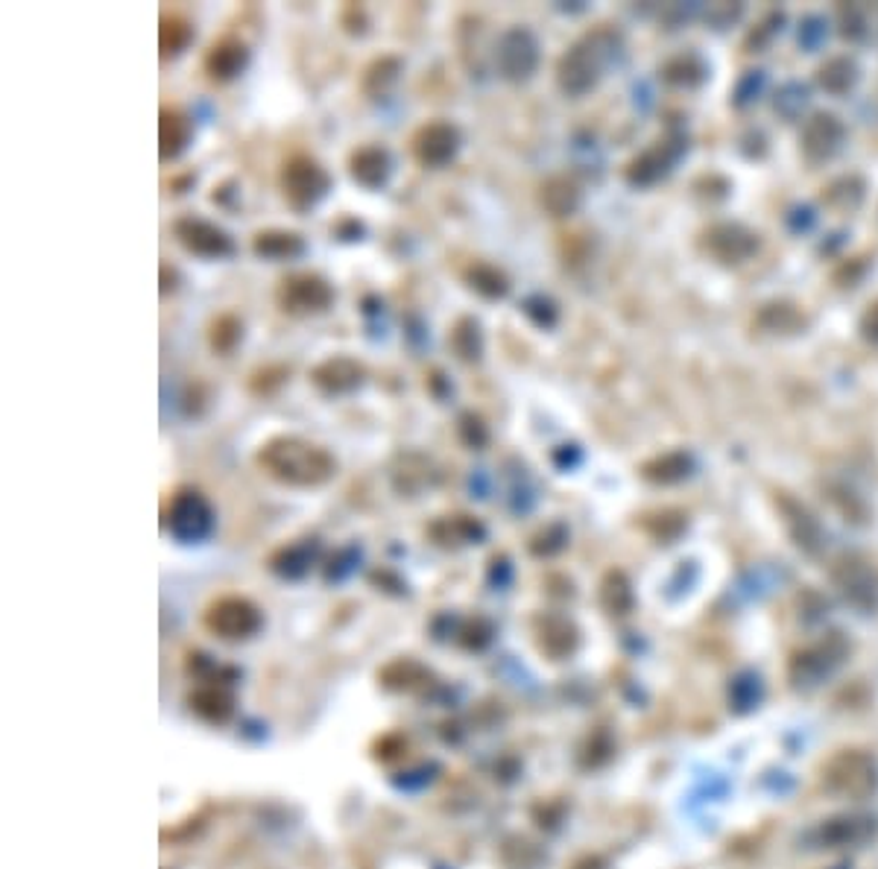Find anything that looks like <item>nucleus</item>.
<instances>
[{
	"label": "nucleus",
	"instance_id": "1",
	"mask_svg": "<svg viewBox=\"0 0 878 869\" xmlns=\"http://www.w3.org/2000/svg\"><path fill=\"white\" fill-rule=\"evenodd\" d=\"M255 460L273 480L296 486V489L322 486L337 475L335 454L328 452L326 445L310 443L302 436H273L261 445Z\"/></svg>",
	"mask_w": 878,
	"mask_h": 869
},
{
	"label": "nucleus",
	"instance_id": "2",
	"mask_svg": "<svg viewBox=\"0 0 878 869\" xmlns=\"http://www.w3.org/2000/svg\"><path fill=\"white\" fill-rule=\"evenodd\" d=\"M621 35L612 27H597L585 33L569 53H562L557 65V83L569 97H583L601 83L606 67L621 56Z\"/></svg>",
	"mask_w": 878,
	"mask_h": 869
},
{
	"label": "nucleus",
	"instance_id": "3",
	"mask_svg": "<svg viewBox=\"0 0 878 869\" xmlns=\"http://www.w3.org/2000/svg\"><path fill=\"white\" fill-rule=\"evenodd\" d=\"M823 787L837 799H870L878 791V759L861 746L840 750L823 767Z\"/></svg>",
	"mask_w": 878,
	"mask_h": 869
},
{
	"label": "nucleus",
	"instance_id": "4",
	"mask_svg": "<svg viewBox=\"0 0 878 869\" xmlns=\"http://www.w3.org/2000/svg\"><path fill=\"white\" fill-rule=\"evenodd\" d=\"M849 653H853V644L846 642L844 633H826L819 642L808 644L791 656V665H787L791 686L800 688V691H812V688L823 686L849 659Z\"/></svg>",
	"mask_w": 878,
	"mask_h": 869
},
{
	"label": "nucleus",
	"instance_id": "5",
	"mask_svg": "<svg viewBox=\"0 0 878 869\" xmlns=\"http://www.w3.org/2000/svg\"><path fill=\"white\" fill-rule=\"evenodd\" d=\"M878 837V817L864 812H846L819 819L805 835L814 849H864Z\"/></svg>",
	"mask_w": 878,
	"mask_h": 869
},
{
	"label": "nucleus",
	"instance_id": "6",
	"mask_svg": "<svg viewBox=\"0 0 878 869\" xmlns=\"http://www.w3.org/2000/svg\"><path fill=\"white\" fill-rule=\"evenodd\" d=\"M331 188L328 170L310 156H293L282 168V193L293 211H310Z\"/></svg>",
	"mask_w": 878,
	"mask_h": 869
},
{
	"label": "nucleus",
	"instance_id": "7",
	"mask_svg": "<svg viewBox=\"0 0 878 869\" xmlns=\"http://www.w3.org/2000/svg\"><path fill=\"white\" fill-rule=\"evenodd\" d=\"M276 301L287 317H314L331 308L335 287L317 273H290L278 282Z\"/></svg>",
	"mask_w": 878,
	"mask_h": 869
},
{
	"label": "nucleus",
	"instance_id": "8",
	"mask_svg": "<svg viewBox=\"0 0 878 869\" xmlns=\"http://www.w3.org/2000/svg\"><path fill=\"white\" fill-rule=\"evenodd\" d=\"M832 583L846 606H853L861 615L878 612V571L861 557H844L832 569Z\"/></svg>",
	"mask_w": 878,
	"mask_h": 869
},
{
	"label": "nucleus",
	"instance_id": "9",
	"mask_svg": "<svg viewBox=\"0 0 878 869\" xmlns=\"http://www.w3.org/2000/svg\"><path fill=\"white\" fill-rule=\"evenodd\" d=\"M202 624L220 636L223 642H241V638L255 636L261 629V612L255 603H250L246 597H220L205 610Z\"/></svg>",
	"mask_w": 878,
	"mask_h": 869
},
{
	"label": "nucleus",
	"instance_id": "10",
	"mask_svg": "<svg viewBox=\"0 0 878 869\" xmlns=\"http://www.w3.org/2000/svg\"><path fill=\"white\" fill-rule=\"evenodd\" d=\"M495 62H498V71H501L504 80H510V83L530 80L536 74V67H539V42H536V35L527 27H510L498 39Z\"/></svg>",
	"mask_w": 878,
	"mask_h": 869
},
{
	"label": "nucleus",
	"instance_id": "11",
	"mask_svg": "<svg viewBox=\"0 0 878 869\" xmlns=\"http://www.w3.org/2000/svg\"><path fill=\"white\" fill-rule=\"evenodd\" d=\"M214 524V512L209 501L197 489H179L168 504V527L170 533L182 542H200L205 539Z\"/></svg>",
	"mask_w": 878,
	"mask_h": 869
},
{
	"label": "nucleus",
	"instance_id": "12",
	"mask_svg": "<svg viewBox=\"0 0 878 869\" xmlns=\"http://www.w3.org/2000/svg\"><path fill=\"white\" fill-rule=\"evenodd\" d=\"M461 150V129L448 120H427L410 138V152L422 168H445Z\"/></svg>",
	"mask_w": 878,
	"mask_h": 869
},
{
	"label": "nucleus",
	"instance_id": "13",
	"mask_svg": "<svg viewBox=\"0 0 878 869\" xmlns=\"http://www.w3.org/2000/svg\"><path fill=\"white\" fill-rule=\"evenodd\" d=\"M173 237L182 250L200 255V258H226L234 252V241L226 229H220L218 223H209V220L193 218V214L176 220Z\"/></svg>",
	"mask_w": 878,
	"mask_h": 869
},
{
	"label": "nucleus",
	"instance_id": "14",
	"mask_svg": "<svg viewBox=\"0 0 878 869\" xmlns=\"http://www.w3.org/2000/svg\"><path fill=\"white\" fill-rule=\"evenodd\" d=\"M683 152H686V138H665V141L653 144L650 150H644L627 165V182L638 184V188L662 182L674 170Z\"/></svg>",
	"mask_w": 878,
	"mask_h": 869
},
{
	"label": "nucleus",
	"instance_id": "15",
	"mask_svg": "<svg viewBox=\"0 0 878 869\" xmlns=\"http://www.w3.org/2000/svg\"><path fill=\"white\" fill-rule=\"evenodd\" d=\"M706 250L720 264H744L759 250V237L741 223H718L706 232Z\"/></svg>",
	"mask_w": 878,
	"mask_h": 869
},
{
	"label": "nucleus",
	"instance_id": "16",
	"mask_svg": "<svg viewBox=\"0 0 878 869\" xmlns=\"http://www.w3.org/2000/svg\"><path fill=\"white\" fill-rule=\"evenodd\" d=\"M846 126L828 112H817V115L805 124L803 129V156L812 165H823V161L835 159L840 147H844Z\"/></svg>",
	"mask_w": 878,
	"mask_h": 869
},
{
	"label": "nucleus",
	"instance_id": "17",
	"mask_svg": "<svg viewBox=\"0 0 878 869\" xmlns=\"http://www.w3.org/2000/svg\"><path fill=\"white\" fill-rule=\"evenodd\" d=\"M310 381H314L319 393L343 395L351 393L355 386H360V381H363V367L355 358L335 354V358H326L322 363L310 369Z\"/></svg>",
	"mask_w": 878,
	"mask_h": 869
},
{
	"label": "nucleus",
	"instance_id": "18",
	"mask_svg": "<svg viewBox=\"0 0 878 869\" xmlns=\"http://www.w3.org/2000/svg\"><path fill=\"white\" fill-rule=\"evenodd\" d=\"M246 62H250V47L241 39H234V35L214 42L202 56V67H205V74L214 83H232L234 76L243 74Z\"/></svg>",
	"mask_w": 878,
	"mask_h": 869
},
{
	"label": "nucleus",
	"instance_id": "19",
	"mask_svg": "<svg viewBox=\"0 0 878 869\" xmlns=\"http://www.w3.org/2000/svg\"><path fill=\"white\" fill-rule=\"evenodd\" d=\"M782 510H785L787 533H791V539H794L796 548H800L803 553H808V557H819V553H823V548H826V533H823L819 521L814 519L812 512L805 510L803 504L791 501V498H785V501H782Z\"/></svg>",
	"mask_w": 878,
	"mask_h": 869
},
{
	"label": "nucleus",
	"instance_id": "20",
	"mask_svg": "<svg viewBox=\"0 0 878 869\" xmlns=\"http://www.w3.org/2000/svg\"><path fill=\"white\" fill-rule=\"evenodd\" d=\"M390 170H393V161H390V152L378 144H367V147H358L351 152L349 159V173L351 179L369 191H375L381 184L390 179Z\"/></svg>",
	"mask_w": 878,
	"mask_h": 869
},
{
	"label": "nucleus",
	"instance_id": "21",
	"mask_svg": "<svg viewBox=\"0 0 878 869\" xmlns=\"http://www.w3.org/2000/svg\"><path fill=\"white\" fill-rule=\"evenodd\" d=\"M193 138V120L188 112L165 106L159 115V156L161 161H170L188 150Z\"/></svg>",
	"mask_w": 878,
	"mask_h": 869
},
{
	"label": "nucleus",
	"instance_id": "22",
	"mask_svg": "<svg viewBox=\"0 0 878 869\" xmlns=\"http://www.w3.org/2000/svg\"><path fill=\"white\" fill-rule=\"evenodd\" d=\"M840 35L855 44L878 42V3H840L837 7Z\"/></svg>",
	"mask_w": 878,
	"mask_h": 869
},
{
	"label": "nucleus",
	"instance_id": "23",
	"mask_svg": "<svg viewBox=\"0 0 878 869\" xmlns=\"http://www.w3.org/2000/svg\"><path fill=\"white\" fill-rule=\"evenodd\" d=\"M252 250L258 258L267 261H293L305 252V241L299 232H287V229H267L252 237Z\"/></svg>",
	"mask_w": 878,
	"mask_h": 869
},
{
	"label": "nucleus",
	"instance_id": "24",
	"mask_svg": "<svg viewBox=\"0 0 878 869\" xmlns=\"http://www.w3.org/2000/svg\"><path fill=\"white\" fill-rule=\"evenodd\" d=\"M691 471H695V460H691V454H686V452L662 454V457H656V460L644 463L642 466L644 480H650V484H662V486L679 484V480H686Z\"/></svg>",
	"mask_w": 878,
	"mask_h": 869
},
{
	"label": "nucleus",
	"instance_id": "25",
	"mask_svg": "<svg viewBox=\"0 0 878 869\" xmlns=\"http://www.w3.org/2000/svg\"><path fill=\"white\" fill-rule=\"evenodd\" d=\"M542 205L553 218H569L580 209V184L571 176H551L542 184Z\"/></svg>",
	"mask_w": 878,
	"mask_h": 869
},
{
	"label": "nucleus",
	"instance_id": "26",
	"mask_svg": "<svg viewBox=\"0 0 878 869\" xmlns=\"http://www.w3.org/2000/svg\"><path fill=\"white\" fill-rule=\"evenodd\" d=\"M817 85L823 92L844 97L858 85V65L849 56H832L826 65H819L817 71Z\"/></svg>",
	"mask_w": 878,
	"mask_h": 869
},
{
	"label": "nucleus",
	"instance_id": "27",
	"mask_svg": "<svg viewBox=\"0 0 878 869\" xmlns=\"http://www.w3.org/2000/svg\"><path fill=\"white\" fill-rule=\"evenodd\" d=\"M539 647H542L548 656H553V659H562V656H569V653L578 647V629H574L571 621L560 618V615H551V618L542 621V629H539Z\"/></svg>",
	"mask_w": 878,
	"mask_h": 869
},
{
	"label": "nucleus",
	"instance_id": "28",
	"mask_svg": "<svg viewBox=\"0 0 878 869\" xmlns=\"http://www.w3.org/2000/svg\"><path fill=\"white\" fill-rule=\"evenodd\" d=\"M484 524L472 516H445L431 527V536L440 544H468L484 539Z\"/></svg>",
	"mask_w": 878,
	"mask_h": 869
},
{
	"label": "nucleus",
	"instance_id": "29",
	"mask_svg": "<svg viewBox=\"0 0 878 869\" xmlns=\"http://www.w3.org/2000/svg\"><path fill=\"white\" fill-rule=\"evenodd\" d=\"M864 182L858 176H840L835 182L828 184L823 191V205H828L837 214H849V211H858L864 202Z\"/></svg>",
	"mask_w": 878,
	"mask_h": 869
},
{
	"label": "nucleus",
	"instance_id": "30",
	"mask_svg": "<svg viewBox=\"0 0 878 869\" xmlns=\"http://www.w3.org/2000/svg\"><path fill=\"white\" fill-rule=\"evenodd\" d=\"M662 80L677 88H695L706 80V62L697 53H679L662 65Z\"/></svg>",
	"mask_w": 878,
	"mask_h": 869
},
{
	"label": "nucleus",
	"instance_id": "31",
	"mask_svg": "<svg viewBox=\"0 0 878 869\" xmlns=\"http://www.w3.org/2000/svg\"><path fill=\"white\" fill-rule=\"evenodd\" d=\"M466 285L475 293H480V296H486V299H504L510 293V278L493 264H484V261H477V264L466 269Z\"/></svg>",
	"mask_w": 878,
	"mask_h": 869
},
{
	"label": "nucleus",
	"instance_id": "32",
	"mask_svg": "<svg viewBox=\"0 0 878 869\" xmlns=\"http://www.w3.org/2000/svg\"><path fill=\"white\" fill-rule=\"evenodd\" d=\"M193 39V27L191 21L184 15H176V12H165L161 15V27H159V47L161 56H179V53L191 44Z\"/></svg>",
	"mask_w": 878,
	"mask_h": 869
},
{
	"label": "nucleus",
	"instance_id": "33",
	"mask_svg": "<svg viewBox=\"0 0 878 869\" xmlns=\"http://www.w3.org/2000/svg\"><path fill=\"white\" fill-rule=\"evenodd\" d=\"M601 603H603V610L610 612V615H618V618L633 610L636 597H633V585H630V580L624 571H610V574L603 577Z\"/></svg>",
	"mask_w": 878,
	"mask_h": 869
},
{
	"label": "nucleus",
	"instance_id": "34",
	"mask_svg": "<svg viewBox=\"0 0 878 869\" xmlns=\"http://www.w3.org/2000/svg\"><path fill=\"white\" fill-rule=\"evenodd\" d=\"M448 343H452L457 358L466 360V363H477V360H480V351H484V337H480L477 319L472 317L457 319V326H454Z\"/></svg>",
	"mask_w": 878,
	"mask_h": 869
},
{
	"label": "nucleus",
	"instance_id": "35",
	"mask_svg": "<svg viewBox=\"0 0 878 869\" xmlns=\"http://www.w3.org/2000/svg\"><path fill=\"white\" fill-rule=\"evenodd\" d=\"M808 103H812V88H808V85L785 83L776 92V97H773V112H776L782 120H787V124H794V120H800L803 112L808 109Z\"/></svg>",
	"mask_w": 878,
	"mask_h": 869
},
{
	"label": "nucleus",
	"instance_id": "36",
	"mask_svg": "<svg viewBox=\"0 0 878 869\" xmlns=\"http://www.w3.org/2000/svg\"><path fill=\"white\" fill-rule=\"evenodd\" d=\"M399 71H402V62L395 56H381L375 59L372 65L363 71V80H360V85H363V92L369 94V97H378V94H387L390 92V85L399 80Z\"/></svg>",
	"mask_w": 878,
	"mask_h": 869
},
{
	"label": "nucleus",
	"instance_id": "37",
	"mask_svg": "<svg viewBox=\"0 0 878 869\" xmlns=\"http://www.w3.org/2000/svg\"><path fill=\"white\" fill-rule=\"evenodd\" d=\"M241 337H243V322L234 317V314H220V317L211 319L209 343L218 354H229V351H234V346L241 343Z\"/></svg>",
	"mask_w": 878,
	"mask_h": 869
},
{
	"label": "nucleus",
	"instance_id": "38",
	"mask_svg": "<svg viewBox=\"0 0 878 869\" xmlns=\"http://www.w3.org/2000/svg\"><path fill=\"white\" fill-rule=\"evenodd\" d=\"M729 697H732V706L738 711H750L761 700V679L747 670V674L736 677V682L729 688Z\"/></svg>",
	"mask_w": 878,
	"mask_h": 869
},
{
	"label": "nucleus",
	"instance_id": "39",
	"mask_svg": "<svg viewBox=\"0 0 878 869\" xmlns=\"http://www.w3.org/2000/svg\"><path fill=\"white\" fill-rule=\"evenodd\" d=\"M759 322L768 331H776L779 335V331H794V328L803 326V317L791 305H768V308L761 310Z\"/></svg>",
	"mask_w": 878,
	"mask_h": 869
},
{
	"label": "nucleus",
	"instance_id": "40",
	"mask_svg": "<svg viewBox=\"0 0 878 869\" xmlns=\"http://www.w3.org/2000/svg\"><path fill=\"white\" fill-rule=\"evenodd\" d=\"M828 21L823 15H805L800 24V47L808 53H817L828 42Z\"/></svg>",
	"mask_w": 878,
	"mask_h": 869
},
{
	"label": "nucleus",
	"instance_id": "41",
	"mask_svg": "<svg viewBox=\"0 0 878 869\" xmlns=\"http://www.w3.org/2000/svg\"><path fill=\"white\" fill-rule=\"evenodd\" d=\"M773 585H776V571L768 569V565H761V569L750 571V574H744L741 577V583H738V592L744 594V597H750V601H759V597H764V594L773 592Z\"/></svg>",
	"mask_w": 878,
	"mask_h": 869
},
{
	"label": "nucleus",
	"instance_id": "42",
	"mask_svg": "<svg viewBox=\"0 0 878 869\" xmlns=\"http://www.w3.org/2000/svg\"><path fill=\"white\" fill-rule=\"evenodd\" d=\"M764 85H768V76H764V71H747V74L738 80L736 94H732V103H736L738 109H747L750 103L759 100L761 92H764Z\"/></svg>",
	"mask_w": 878,
	"mask_h": 869
},
{
	"label": "nucleus",
	"instance_id": "43",
	"mask_svg": "<svg viewBox=\"0 0 878 869\" xmlns=\"http://www.w3.org/2000/svg\"><path fill=\"white\" fill-rule=\"evenodd\" d=\"M644 527H647L656 539H662V542H670V539H677V536L686 530V519H683L679 512H659V516H653V519L644 521Z\"/></svg>",
	"mask_w": 878,
	"mask_h": 869
},
{
	"label": "nucleus",
	"instance_id": "44",
	"mask_svg": "<svg viewBox=\"0 0 878 869\" xmlns=\"http://www.w3.org/2000/svg\"><path fill=\"white\" fill-rule=\"evenodd\" d=\"M457 434H461L463 445H468V448H484L486 439H489L484 418L477 413H463L461 422H457Z\"/></svg>",
	"mask_w": 878,
	"mask_h": 869
},
{
	"label": "nucleus",
	"instance_id": "45",
	"mask_svg": "<svg viewBox=\"0 0 878 869\" xmlns=\"http://www.w3.org/2000/svg\"><path fill=\"white\" fill-rule=\"evenodd\" d=\"M569 542V533H565V527L562 524H551L544 533H539L533 539V553H539V557H551V553L562 551V544Z\"/></svg>",
	"mask_w": 878,
	"mask_h": 869
},
{
	"label": "nucleus",
	"instance_id": "46",
	"mask_svg": "<svg viewBox=\"0 0 878 869\" xmlns=\"http://www.w3.org/2000/svg\"><path fill=\"white\" fill-rule=\"evenodd\" d=\"M741 15H744V3H711V7L706 9V21H709V27H715V30H727V27L736 24Z\"/></svg>",
	"mask_w": 878,
	"mask_h": 869
},
{
	"label": "nucleus",
	"instance_id": "47",
	"mask_svg": "<svg viewBox=\"0 0 878 869\" xmlns=\"http://www.w3.org/2000/svg\"><path fill=\"white\" fill-rule=\"evenodd\" d=\"M525 314L533 319L539 328H551L553 322H557V308H553V301L544 299V296H530V299L525 301Z\"/></svg>",
	"mask_w": 878,
	"mask_h": 869
},
{
	"label": "nucleus",
	"instance_id": "48",
	"mask_svg": "<svg viewBox=\"0 0 878 869\" xmlns=\"http://www.w3.org/2000/svg\"><path fill=\"white\" fill-rule=\"evenodd\" d=\"M782 24H785V15H782V12H773V15H768L759 27H755V33L750 35V42L747 44H750V47H755V51H761V47H764V44L773 39V35L782 33Z\"/></svg>",
	"mask_w": 878,
	"mask_h": 869
},
{
	"label": "nucleus",
	"instance_id": "49",
	"mask_svg": "<svg viewBox=\"0 0 878 869\" xmlns=\"http://www.w3.org/2000/svg\"><path fill=\"white\" fill-rule=\"evenodd\" d=\"M814 223H817V214H814L812 205H796V209L787 214V226H791V232L796 234L812 232Z\"/></svg>",
	"mask_w": 878,
	"mask_h": 869
},
{
	"label": "nucleus",
	"instance_id": "50",
	"mask_svg": "<svg viewBox=\"0 0 878 869\" xmlns=\"http://www.w3.org/2000/svg\"><path fill=\"white\" fill-rule=\"evenodd\" d=\"M861 335L864 340H870V343L878 346V301L876 305H870L867 314L861 317Z\"/></svg>",
	"mask_w": 878,
	"mask_h": 869
},
{
	"label": "nucleus",
	"instance_id": "51",
	"mask_svg": "<svg viewBox=\"0 0 878 869\" xmlns=\"http://www.w3.org/2000/svg\"><path fill=\"white\" fill-rule=\"evenodd\" d=\"M837 869H846V867H837Z\"/></svg>",
	"mask_w": 878,
	"mask_h": 869
}]
</instances>
